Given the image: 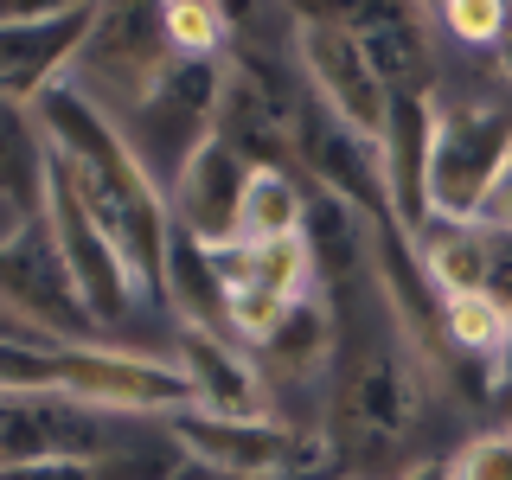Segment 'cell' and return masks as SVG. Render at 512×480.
<instances>
[{"mask_svg":"<svg viewBox=\"0 0 512 480\" xmlns=\"http://www.w3.org/2000/svg\"><path fill=\"white\" fill-rule=\"evenodd\" d=\"M295 64L301 84L352 141H365L384 160V135H391V103L384 77L372 71L359 32L346 26V13H295Z\"/></svg>","mask_w":512,"mask_h":480,"instance_id":"obj_1","label":"cell"},{"mask_svg":"<svg viewBox=\"0 0 512 480\" xmlns=\"http://www.w3.org/2000/svg\"><path fill=\"white\" fill-rule=\"evenodd\" d=\"M346 26L359 32L372 71L384 77V90L423 96L436 84V39H429V7H346Z\"/></svg>","mask_w":512,"mask_h":480,"instance_id":"obj_2","label":"cell"},{"mask_svg":"<svg viewBox=\"0 0 512 480\" xmlns=\"http://www.w3.org/2000/svg\"><path fill=\"white\" fill-rule=\"evenodd\" d=\"M314 186L288 167H256L237 199V244H276V237H308Z\"/></svg>","mask_w":512,"mask_h":480,"instance_id":"obj_3","label":"cell"},{"mask_svg":"<svg viewBox=\"0 0 512 480\" xmlns=\"http://www.w3.org/2000/svg\"><path fill=\"white\" fill-rule=\"evenodd\" d=\"M442 333L448 346L468 365H480L493 384H500V359H506V295L493 288H474V295H448L442 301Z\"/></svg>","mask_w":512,"mask_h":480,"instance_id":"obj_4","label":"cell"},{"mask_svg":"<svg viewBox=\"0 0 512 480\" xmlns=\"http://www.w3.org/2000/svg\"><path fill=\"white\" fill-rule=\"evenodd\" d=\"M429 20H436V32H442L448 52L493 64V58L506 52L512 7H500V0H474V7H429Z\"/></svg>","mask_w":512,"mask_h":480,"instance_id":"obj_5","label":"cell"},{"mask_svg":"<svg viewBox=\"0 0 512 480\" xmlns=\"http://www.w3.org/2000/svg\"><path fill=\"white\" fill-rule=\"evenodd\" d=\"M160 32L180 58H199V64H218L231 52V7H199V0H173L160 7Z\"/></svg>","mask_w":512,"mask_h":480,"instance_id":"obj_6","label":"cell"},{"mask_svg":"<svg viewBox=\"0 0 512 480\" xmlns=\"http://www.w3.org/2000/svg\"><path fill=\"white\" fill-rule=\"evenodd\" d=\"M461 480H512V423H487L455 448Z\"/></svg>","mask_w":512,"mask_h":480,"instance_id":"obj_7","label":"cell"},{"mask_svg":"<svg viewBox=\"0 0 512 480\" xmlns=\"http://www.w3.org/2000/svg\"><path fill=\"white\" fill-rule=\"evenodd\" d=\"M474 231H487V237H500V244H512V160L493 173L487 199H480V212H474Z\"/></svg>","mask_w":512,"mask_h":480,"instance_id":"obj_8","label":"cell"},{"mask_svg":"<svg viewBox=\"0 0 512 480\" xmlns=\"http://www.w3.org/2000/svg\"><path fill=\"white\" fill-rule=\"evenodd\" d=\"M0 480H103V474H96V461L39 455V461H20V468H0Z\"/></svg>","mask_w":512,"mask_h":480,"instance_id":"obj_9","label":"cell"},{"mask_svg":"<svg viewBox=\"0 0 512 480\" xmlns=\"http://www.w3.org/2000/svg\"><path fill=\"white\" fill-rule=\"evenodd\" d=\"M397 480H461V474H455V455H416Z\"/></svg>","mask_w":512,"mask_h":480,"instance_id":"obj_10","label":"cell"},{"mask_svg":"<svg viewBox=\"0 0 512 480\" xmlns=\"http://www.w3.org/2000/svg\"><path fill=\"white\" fill-rule=\"evenodd\" d=\"M512 384V295H506V359H500V391Z\"/></svg>","mask_w":512,"mask_h":480,"instance_id":"obj_11","label":"cell"}]
</instances>
